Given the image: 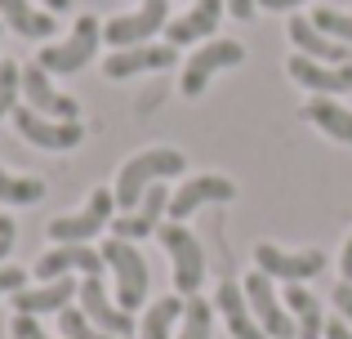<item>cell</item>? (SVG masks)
I'll return each instance as SVG.
<instances>
[{"mask_svg": "<svg viewBox=\"0 0 352 339\" xmlns=\"http://www.w3.org/2000/svg\"><path fill=\"white\" fill-rule=\"evenodd\" d=\"M183 170H188V157H183L179 148H147V152H138V157H129L116 174V188H112L116 192V215L120 210H134L138 197H143L152 183H165Z\"/></svg>", "mask_w": 352, "mask_h": 339, "instance_id": "cell-1", "label": "cell"}, {"mask_svg": "<svg viewBox=\"0 0 352 339\" xmlns=\"http://www.w3.org/2000/svg\"><path fill=\"white\" fill-rule=\"evenodd\" d=\"M98 45H103V23H98L94 14H80L76 27H72V36H63L58 45H45L32 63H41L50 76H76L80 67L94 63Z\"/></svg>", "mask_w": 352, "mask_h": 339, "instance_id": "cell-2", "label": "cell"}, {"mask_svg": "<svg viewBox=\"0 0 352 339\" xmlns=\"http://www.w3.org/2000/svg\"><path fill=\"white\" fill-rule=\"evenodd\" d=\"M103 263L112 268V290H116V304L125 313H138L147 304V286H152V268H147L143 250L129 241H107L103 245Z\"/></svg>", "mask_w": 352, "mask_h": 339, "instance_id": "cell-3", "label": "cell"}, {"mask_svg": "<svg viewBox=\"0 0 352 339\" xmlns=\"http://www.w3.org/2000/svg\"><path fill=\"white\" fill-rule=\"evenodd\" d=\"M156 241H161V250L170 254V268H174V290L179 295H197L201 281H206V250H201L197 232H192L188 223H161L156 228Z\"/></svg>", "mask_w": 352, "mask_h": 339, "instance_id": "cell-4", "label": "cell"}, {"mask_svg": "<svg viewBox=\"0 0 352 339\" xmlns=\"http://www.w3.org/2000/svg\"><path fill=\"white\" fill-rule=\"evenodd\" d=\"M254 268L272 281H285V286H303V281L326 272V250H317V245L285 250V245H276V241H258L254 245Z\"/></svg>", "mask_w": 352, "mask_h": 339, "instance_id": "cell-5", "label": "cell"}, {"mask_svg": "<svg viewBox=\"0 0 352 339\" xmlns=\"http://www.w3.org/2000/svg\"><path fill=\"white\" fill-rule=\"evenodd\" d=\"M112 210H116V192L112 188H94V192H89V201L76 210V215H58L50 223V241L54 245H89L116 219Z\"/></svg>", "mask_w": 352, "mask_h": 339, "instance_id": "cell-6", "label": "cell"}, {"mask_svg": "<svg viewBox=\"0 0 352 339\" xmlns=\"http://www.w3.org/2000/svg\"><path fill=\"white\" fill-rule=\"evenodd\" d=\"M241 58H245V45L232 41V36H214V41H206V45H201V50L188 58V63H183V80H179L183 98L206 94V85H210V80H214L219 72L236 67Z\"/></svg>", "mask_w": 352, "mask_h": 339, "instance_id": "cell-7", "label": "cell"}, {"mask_svg": "<svg viewBox=\"0 0 352 339\" xmlns=\"http://www.w3.org/2000/svg\"><path fill=\"white\" fill-rule=\"evenodd\" d=\"M170 23V0H138L134 14H116L103 23V41L112 50H134V45H152L156 32Z\"/></svg>", "mask_w": 352, "mask_h": 339, "instance_id": "cell-8", "label": "cell"}, {"mask_svg": "<svg viewBox=\"0 0 352 339\" xmlns=\"http://www.w3.org/2000/svg\"><path fill=\"white\" fill-rule=\"evenodd\" d=\"M241 290H245L250 299V313H254V322L263 326L267 339H299V331H294V317L290 308H285V299L272 290V277H263V272H250V277H241Z\"/></svg>", "mask_w": 352, "mask_h": 339, "instance_id": "cell-9", "label": "cell"}, {"mask_svg": "<svg viewBox=\"0 0 352 339\" xmlns=\"http://www.w3.org/2000/svg\"><path fill=\"white\" fill-rule=\"evenodd\" d=\"M236 197V183L228 179V174H192V179H183L179 188L170 192V219L174 223H188L197 210L206 206H223V201Z\"/></svg>", "mask_w": 352, "mask_h": 339, "instance_id": "cell-10", "label": "cell"}, {"mask_svg": "<svg viewBox=\"0 0 352 339\" xmlns=\"http://www.w3.org/2000/svg\"><path fill=\"white\" fill-rule=\"evenodd\" d=\"M14 130L23 134L27 143L45 148V152H72V148H80V139H85L80 121H50V116L32 112L27 103L14 107Z\"/></svg>", "mask_w": 352, "mask_h": 339, "instance_id": "cell-11", "label": "cell"}, {"mask_svg": "<svg viewBox=\"0 0 352 339\" xmlns=\"http://www.w3.org/2000/svg\"><path fill=\"white\" fill-rule=\"evenodd\" d=\"M170 215V188L165 183H152V188L138 197L134 210H120V215L112 219V232L116 241H143V237H156V228H161V219Z\"/></svg>", "mask_w": 352, "mask_h": 339, "instance_id": "cell-12", "label": "cell"}, {"mask_svg": "<svg viewBox=\"0 0 352 339\" xmlns=\"http://www.w3.org/2000/svg\"><path fill=\"white\" fill-rule=\"evenodd\" d=\"M223 14H228V0H192L179 18H170V23H165V45L183 50V45H206V41H214L219 18H223Z\"/></svg>", "mask_w": 352, "mask_h": 339, "instance_id": "cell-13", "label": "cell"}, {"mask_svg": "<svg viewBox=\"0 0 352 339\" xmlns=\"http://www.w3.org/2000/svg\"><path fill=\"white\" fill-rule=\"evenodd\" d=\"M23 103L32 107V112L50 116V121H80V103L50 85V72H45L41 63H27L23 67Z\"/></svg>", "mask_w": 352, "mask_h": 339, "instance_id": "cell-14", "label": "cell"}, {"mask_svg": "<svg viewBox=\"0 0 352 339\" xmlns=\"http://www.w3.org/2000/svg\"><path fill=\"white\" fill-rule=\"evenodd\" d=\"M80 313L89 317V322L98 326V331H107L112 339H129L138 331V322H134V313H125L120 304H112V295H107V286H103V277H85L80 281Z\"/></svg>", "mask_w": 352, "mask_h": 339, "instance_id": "cell-15", "label": "cell"}, {"mask_svg": "<svg viewBox=\"0 0 352 339\" xmlns=\"http://www.w3.org/2000/svg\"><path fill=\"white\" fill-rule=\"evenodd\" d=\"M103 250H94V245H54V250H45L41 259H36V277L41 281H63L72 277V272H80V277H103Z\"/></svg>", "mask_w": 352, "mask_h": 339, "instance_id": "cell-16", "label": "cell"}, {"mask_svg": "<svg viewBox=\"0 0 352 339\" xmlns=\"http://www.w3.org/2000/svg\"><path fill=\"white\" fill-rule=\"evenodd\" d=\"M290 80H299L303 89L312 94H352V63H317V58H303V54H290Z\"/></svg>", "mask_w": 352, "mask_h": 339, "instance_id": "cell-17", "label": "cell"}, {"mask_svg": "<svg viewBox=\"0 0 352 339\" xmlns=\"http://www.w3.org/2000/svg\"><path fill=\"white\" fill-rule=\"evenodd\" d=\"M179 63V50L174 45H134V50H112L103 63L107 80H129L138 72H165Z\"/></svg>", "mask_w": 352, "mask_h": 339, "instance_id": "cell-18", "label": "cell"}, {"mask_svg": "<svg viewBox=\"0 0 352 339\" xmlns=\"http://www.w3.org/2000/svg\"><path fill=\"white\" fill-rule=\"evenodd\" d=\"M76 281H41V286H23L14 295V313L18 317H58L63 308H72V299H76Z\"/></svg>", "mask_w": 352, "mask_h": 339, "instance_id": "cell-19", "label": "cell"}, {"mask_svg": "<svg viewBox=\"0 0 352 339\" xmlns=\"http://www.w3.org/2000/svg\"><path fill=\"white\" fill-rule=\"evenodd\" d=\"M290 45H294V54L317 58V63H352V45L312 27V18H290Z\"/></svg>", "mask_w": 352, "mask_h": 339, "instance_id": "cell-20", "label": "cell"}, {"mask_svg": "<svg viewBox=\"0 0 352 339\" xmlns=\"http://www.w3.org/2000/svg\"><path fill=\"white\" fill-rule=\"evenodd\" d=\"M214 308H219V317H223V326H228V335H232V339H267L263 326H258L254 313H250L245 290H241L236 281H219Z\"/></svg>", "mask_w": 352, "mask_h": 339, "instance_id": "cell-21", "label": "cell"}, {"mask_svg": "<svg viewBox=\"0 0 352 339\" xmlns=\"http://www.w3.org/2000/svg\"><path fill=\"white\" fill-rule=\"evenodd\" d=\"M0 23L14 36H23V41H45V36L58 32L54 14L50 9H36L32 0H0Z\"/></svg>", "mask_w": 352, "mask_h": 339, "instance_id": "cell-22", "label": "cell"}, {"mask_svg": "<svg viewBox=\"0 0 352 339\" xmlns=\"http://www.w3.org/2000/svg\"><path fill=\"white\" fill-rule=\"evenodd\" d=\"M303 121L317 125L326 139H335V143H344V148H352V107L335 103V98H326V94H312L308 103H303Z\"/></svg>", "mask_w": 352, "mask_h": 339, "instance_id": "cell-23", "label": "cell"}, {"mask_svg": "<svg viewBox=\"0 0 352 339\" xmlns=\"http://www.w3.org/2000/svg\"><path fill=\"white\" fill-rule=\"evenodd\" d=\"M285 308H290V317H294L299 339H321L326 335V308H321V299L312 295L308 286H285Z\"/></svg>", "mask_w": 352, "mask_h": 339, "instance_id": "cell-24", "label": "cell"}, {"mask_svg": "<svg viewBox=\"0 0 352 339\" xmlns=\"http://www.w3.org/2000/svg\"><path fill=\"white\" fill-rule=\"evenodd\" d=\"M183 304H188L183 295L156 299V304L147 308L143 326H138V339H174L179 335V322H183Z\"/></svg>", "mask_w": 352, "mask_h": 339, "instance_id": "cell-25", "label": "cell"}, {"mask_svg": "<svg viewBox=\"0 0 352 339\" xmlns=\"http://www.w3.org/2000/svg\"><path fill=\"white\" fill-rule=\"evenodd\" d=\"M45 197V179L36 174H14L0 166V206H36Z\"/></svg>", "mask_w": 352, "mask_h": 339, "instance_id": "cell-26", "label": "cell"}, {"mask_svg": "<svg viewBox=\"0 0 352 339\" xmlns=\"http://www.w3.org/2000/svg\"><path fill=\"white\" fill-rule=\"evenodd\" d=\"M210 335H214V304L192 295L183 304V322H179V335L174 339H210Z\"/></svg>", "mask_w": 352, "mask_h": 339, "instance_id": "cell-27", "label": "cell"}, {"mask_svg": "<svg viewBox=\"0 0 352 339\" xmlns=\"http://www.w3.org/2000/svg\"><path fill=\"white\" fill-rule=\"evenodd\" d=\"M308 18H312V27H321L326 36H335V41L352 45V9H330V5H317Z\"/></svg>", "mask_w": 352, "mask_h": 339, "instance_id": "cell-28", "label": "cell"}, {"mask_svg": "<svg viewBox=\"0 0 352 339\" xmlns=\"http://www.w3.org/2000/svg\"><path fill=\"white\" fill-rule=\"evenodd\" d=\"M23 103V67L18 63H0V116H14V107Z\"/></svg>", "mask_w": 352, "mask_h": 339, "instance_id": "cell-29", "label": "cell"}, {"mask_svg": "<svg viewBox=\"0 0 352 339\" xmlns=\"http://www.w3.org/2000/svg\"><path fill=\"white\" fill-rule=\"evenodd\" d=\"M58 331H63V339H112L107 331H98V326L89 322V317L80 313L76 304H72V308H63V313H58Z\"/></svg>", "mask_w": 352, "mask_h": 339, "instance_id": "cell-30", "label": "cell"}, {"mask_svg": "<svg viewBox=\"0 0 352 339\" xmlns=\"http://www.w3.org/2000/svg\"><path fill=\"white\" fill-rule=\"evenodd\" d=\"M330 304H335V317H344L352 326V281H339V286L330 290Z\"/></svg>", "mask_w": 352, "mask_h": 339, "instance_id": "cell-31", "label": "cell"}, {"mask_svg": "<svg viewBox=\"0 0 352 339\" xmlns=\"http://www.w3.org/2000/svg\"><path fill=\"white\" fill-rule=\"evenodd\" d=\"M27 286V272L14 268V263H0V295H18Z\"/></svg>", "mask_w": 352, "mask_h": 339, "instance_id": "cell-32", "label": "cell"}, {"mask_svg": "<svg viewBox=\"0 0 352 339\" xmlns=\"http://www.w3.org/2000/svg\"><path fill=\"white\" fill-rule=\"evenodd\" d=\"M9 335H14V339H50V335L41 331V322H36V317H14Z\"/></svg>", "mask_w": 352, "mask_h": 339, "instance_id": "cell-33", "label": "cell"}, {"mask_svg": "<svg viewBox=\"0 0 352 339\" xmlns=\"http://www.w3.org/2000/svg\"><path fill=\"white\" fill-rule=\"evenodd\" d=\"M14 237H18V223L9 215H0V263H5L9 250H14Z\"/></svg>", "mask_w": 352, "mask_h": 339, "instance_id": "cell-34", "label": "cell"}, {"mask_svg": "<svg viewBox=\"0 0 352 339\" xmlns=\"http://www.w3.org/2000/svg\"><path fill=\"white\" fill-rule=\"evenodd\" d=\"M254 0H228V14H232V18H241V23H250V18H254Z\"/></svg>", "mask_w": 352, "mask_h": 339, "instance_id": "cell-35", "label": "cell"}, {"mask_svg": "<svg viewBox=\"0 0 352 339\" xmlns=\"http://www.w3.org/2000/svg\"><path fill=\"white\" fill-rule=\"evenodd\" d=\"M326 339H352V326L344 317H326Z\"/></svg>", "mask_w": 352, "mask_h": 339, "instance_id": "cell-36", "label": "cell"}, {"mask_svg": "<svg viewBox=\"0 0 352 339\" xmlns=\"http://www.w3.org/2000/svg\"><path fill=\"white\" fill-rule=\"evenodd\" d=\"M258 9H267V14H290V9H299L303 0H254Z\"/></svg>", "mask_w": 352, "mask_h": 339, "instance_id": "cell-37", "label": "cell"}, {"mask_svg": "<svg viewBox=\"0 0 352 339\" xmlns=\"http://www.w3.org/2000/svg\"><path fill=\"white\" fill-rule=\"evenodd\" d=\"M339 272H344V281H352V232H348L344 250H339Z\"/></svg>", "mask_w": 352, "mask_h": 339, "instance_id": "cell-38", "label": "cell"}, {"mask_svg": "<svg viewBox=\"0 0 352 339\" xmlns=\"http://www.w3.org/2000/svg\"><path fill=\"white\" fill-rule=\"evenodd\" d=\"M72 5H76V0H41V9H50V14H67Z\"/></svg>", "mask_w": 352, "mask_h": 339, "instance_id": "cell-39", "label": "cell"}, {"mask_svg": "<svg viewBox=\"0 0 352 339\" xmlns=\"http://www.w3.org/2000/svg\"><path fill=\"white\" fill-rule=\"evenodd\" d=\"M0 32H5V23H0Z\"/></svg>", "mask_w": 352, "mask_h": 339, "instance_id": "cell-40", "label": "cell"}, {"mask_svg": "<svg viewBox=\"0 0 352 339\" xmlns=\"http://www.w3.org/2000/svg\"><path fill=\"white\" fill-rule=\"evenodd\" d=\"M0 63H5V58H0Z\"/></svg>", "mask_w": 352, "mask_h": 339, "instance_id": "cell-41", "label": "cell"}]
</instances>
